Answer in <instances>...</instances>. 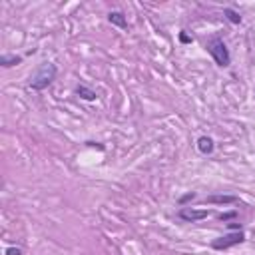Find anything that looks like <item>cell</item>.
<instances>
[{"instance_id":"6da1fadb","label":"cell","mask_w":255,"mask_h":255,"mask_svg":"<svg viewBox=\"0 0 255 255\" xmlns=\"http://www.w3.org/2000/svg\"><path fill=\"white\" fill-rule=\"evenodd\" d=\"M56 74H58L56 64H52V62H42V64L38 66V70L30 76L28 88L34 90V92H42V90H46V88L56 80Z\"/></svg>"},{"instance_id":"7a4b0ae2","label":"cell","mask_w":255,"mask_h":255,"mask_svg":"<svg viewBox=\"0 0 255 255\" xmlns=\"http://www.w3.org/2000/svg\"><path fill=\"white\" fill-rule=\"evenodd\" d=\"M205 50L209 52V56L213 58V62L219 66V68H227L231 64V54L227 50V44L219 38V36H211L207 42H205Z\"/></svg>"},{"instance_id":"3957f363","label":"cell","mask_w":255,"mask_h":255,"mask_svg":"<svg viewBox=\"0 0 255 255\" xmlns=\"http://www.w3.org/2000/svg\"><path fill=\"white\" fill-rule=\"evenodd\" d=\"M243 241H245V233H243V231H231V233H227V235H221V237L213 239V241H211V249H215V251H225V249L235 247V245H239V243H243Z\"/></svg>"},{"instance_id":"277c9868","label":"cell","mask_w":255,"mask_h":255,"mask_svg":"<svg viewBox=\"0 0 255 255\" xmlns=\"http://www.w3.org/2000/svg\"><path fill=\"white\" fill-rule=\"evenodd\" d=\"M209 209H193V207H181L177 211V217L187 221V223H195V221H201L205 217H209Z\"/></svg>"},{"instance_id":"5b68a950","label":"cell","mask_w":255,"mask_h":255,"mask_svg":"<svg viewBox=\"0 0 255 255\" xmlns=\"http://www.w3.org/2000/svg\"><path fill=\"white\" fill-rule=\"evenodd\" d=\"M239 197L237 195H207L203 199V203H219V205H227V203H237Z\"/></svg>"},{"instance_id":"8992f818","label":"cell","mask_w":255,"mask_h":255,"mask_svg":"<svg viewBox=\"0 0 255 255\" xmlns=\"http://www.w3.org/2000/svg\"><path fill=\"white\" fill-rule=\"evenodd\" d=\"M108 20H110V24H114V26H118V28H122V30H126V28H128L126 14H124V12H120V10H112V12L108 14Z\"/></svg>"},{"instance_id":"52a82bcc","label":"cell","mask_w":255,"mask_h":255,"mask_svg":"<svg viewBox=\"0 0 255 255\" xmlns=\"http://www.w3.org/2000/svg\"><path fill=\"white\" fill-rule=\"evenodd\" d=\"M197 149H199L201 153L209 155V153H213V149H215V143H213V139H211L209 135H201V137L197 139Z\"/></svg>"},{"instance_id":"ba28073f","label":"cell","mask_w":255,"mask_h":255,"mask_svg":"<svg viewBox=\"0 0 255 255\" xmlns=\"http://www.w3.org/2000/svg\"><path fill=\"white\" fill-rule=\"evenodd\" d=\"M76 96H80V98H82V100H86V102H94V100L98 98V94H96L92 88H88L86 84L76 86Z\"/></svg>"},{"instance_id":"9c48e42d","label":"cell","mask_w":255,"mask_h":255,"mask_svg":"<svg viewBox=\"0 0 255 255\" xmlns=\"http://www.w3.org/2000/svg\"><path fill=\"white\" fill-rule=\"evenodd\" d=\"M22 64V56H16V54H2L0 56V66L2 68H12V66H18Z\"/></svg>"},{"instance_id":"30bf717a","label":"cell","mask_w":255,"mask_h":255,"mask_svg":"<svg viewBox=\"0 0 255 255\" xmlns=\"http://www.w3.org/2000/svg\"><path fill=\"white\" fill-rule=\"evenodd\" d=\"M223 16H225L231 24H239V22H241V14H239L237 10H233V8H225V10H223Z\"/></svg>"},{"instance_id":"8fae6325","label":"cell","mask_w":255,"mask_h":255,"mask_svg":"<svg viewBox=\"0 0 255 255\" xmlns=\"http://www.w3.org/2000/svg\"><path fill=\"white\" fill-rule=\"evenodd\" d=\"M191 199H195V191H189V193L181 195V197H179V205H183V203H187V201H191Z\"/></svg>"},{"instance_id":"7c38bea8","label":"cell","mask_w":255,"mask_h":255,"mask_svg":"<svg viewBox=\"0 0 255 255\" xmlns=\"http://www.w3.org/2000/svg\"><path fill=\"white\" fill-rule=\"evenodd\" d=\"M237 215V211H229V213H221L219 215V221H227V219H233Z\"/></svg>"},{"instance_id":"4fadbf2b","label":"cell","mask_w":255,"mask_h":255,"mask_svg":"<svg viewBox=\"0 0 255 255\" xmlns=\"http://www.w3.org/2000/svg\"><path fill=\"white\" fill-rule=\"evenodd\" d=\"M6 255H22V249L20 247H8L6 249Z\"/></svg>"},{"instance_id":"5bb4252c","label":"cell","mask_w":255,"mask_h":255,"mask_svg":"<svg viewBox=\"0 0 255 255\" xmlns=\"http://www.w3.org/2000/svg\"><path fill=\"white\" fill-rule=\"evenodd\" d=\"M179 40H181V42H183V44H189V42H191V40H193V38H189V36H187V34H185V32H181V34H179Z\"/></svg>"}]
</instances>
